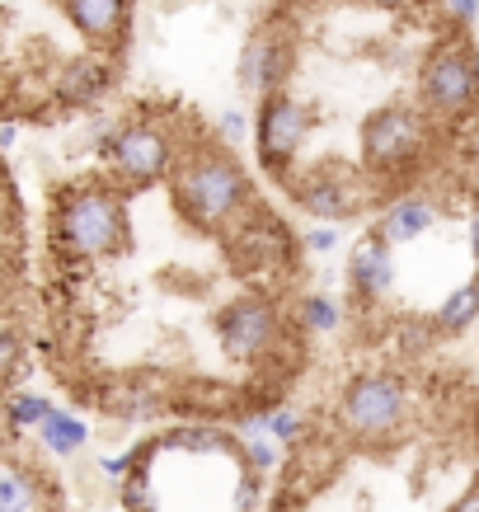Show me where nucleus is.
<instances>
[{
	"instance_id": "nucleus-1",
	"label": "nucleus",
	"mask_w": 479,
	"mask_h": 512,
	"mask_svg": "<svg viewBox=\"0 0 479 512\" xmlns=\"http://www.w3.org/2000/svg\"><path fill=\"white\" fill-rule=\"evenodd\" d=\"M174 198L198 231H231L235 221L254 207V184L231 156V146L221 141H198V146H179V165H174Z\"/></svg>"
},
{
	"instance_id": "nucleus-2",
	"label": "nucleus",
	"mask_w": 479,
	"mask_h": 512,
	"mask_svg": "<svg viewBox=\"0 0 479 512\" xmlns=\"http://www.w3.org/2000/svg\"><path fill=\"white\" fill-rule=\"evenodd\" d=\"M127 245V202L113 179H76L52 193V249L66 264H99Z\"/></svg>"
},
{
	"instance_id": "nucleus-3",
	"label": "nucleus",
	"mask_w": 479,
	"mask_h": 512,
	"mask_svg": "<svg viewBox=\"0 0 479 512\" xmlns=\"http://www.w3.org/2000/svg\"><path fill=\"white\" fill-rule=\"evenodd\" d=\"M409 386L395 372H357L339 395V428L362 447H390L409 428Z\"/></svg>"
},
{
	"instance_id": "nucleus-4",
	"label": "nucleus",
	"mask_w": 479,
	"mask_h": 512,
	"mask_svg": "<svg viewBox=\"0 0 479 512\" xmlns=\"http://www.w3.org/2000/svg\"><path fill=\"white\" fill-rule=\"evenodd\" d=\"M433 118L414 104H386L376 109L362 127V160L371 174L386 179H404L409 170H418L428 151H433Z\"/></svg>"
},
{
	"instance_id": "nucleus-5",
	"label": "nucleus",
	"mask_w": 479,
	"mask_h": 512,
	"mask_svg": "<svg viewBox=\"0 0 479 512\" xmlns=\"http://www.w3.org/2000/svg\"><path fill=\"white\" fill-rule=\"evenodd\" d=\"M418 109L433 123H465L479 109V80L465 38H447L423 57V66H418Z\"/></svg>"
},
{
	"instance_id": "nucleus-6",
	"label": "nucleus",
	"mask_w": 479,
	"mask_h": 512,
	"mask_svg": "<svg viewBox=\"0 0 479 512\" xmlns=\"http://www.w3.org/2000/svg\"><path fill=\"white\" fill-rule=\"evenodd\" d=\"M104 160H109V179H118V184H127V188L160 184V179H170L174 165H179V137H174L165 123L127 118V123L109 127Z\"/></svg>"
},
{
	"instance_id": "nucleus-7",
	"label": "nucleus",
	"mask_w": 479,
	"mask_h": 512,
	"mask_svg": "<svg viewBox=\"0 0 479 512\" xmlns=\"http://www.w3.org/2000/svg\"><path fill=\"white\" fill-rule=\"evenodd\" d=\"M287 339H292L287 315H282V306L268 292L235 296V301H226L217 315V343L235 367H259L263 357Z\"/></svg>"
},
{
	"instance_id": "nucleus-8",
	"label": "nucleus",
	"mask_w": 479,
	"mask_h": 512,
	"mask_svg": "<svg viewBox=\"0 0 479 512\" xmlns=\"http://www.w3.org/2000/svg\"><path fill=\"white\" fill-rule=\"evenodd\" d=\"M226 254L240 278H268V273H287L301 254V235H292V226L268 212V207H249L245 217L226 231Z\"/></svg>"
},
{
	"instance_id": "nucleus-9",
	"label": "nucleus",
	"mask_w": 479,
	"mask_h": 512,
	"mask_svg": "<svg viewBox=\"0 0 479 512\" xmlns=\"http://www.w3.org/2000/svg\"><path fill=\"white\" fill-rule=\"evenodd\" d=\"M310 132V113L296 104L287 90L263 94L259 99V118H254V141H259V165L273 179H287L301 156V141Z\"/></svg>"
},
{
	"instance_id": "nucleus-10",
	"label": "nucleus",
	"mask_w": 479,
	"mask_h": 512,
	"mask_svg": "<svg viewBox=\"0 0 479 512\" xmlns=\"http://www.w3.org/2000/svg\"><path fill=\"white\" fill-rule=\"evenodd\" d=\"M287 193L296 198V207H301L306 217L329 221V226H339V221H348V217H362L371 207V184L357 179V174H343V170L306 174V179L287 184Z\"/></svg>"
},
{
	"instance_id": "nucleus-11",
	"label": "nucleus",
	"mask_w": 479,
	"mask_h": 512,
	"mask_svg": "<svg viewBox=\"0 0 479 512\" xmlns=\"http://www.w3.org/2000/svg\"><path fill=\"white\" fill-rule=\"evenodd\" d=\"M296 66V43L292 33H282L278 24H263L259 33H249L245 52H240V90L249 94H278L287 85Z\"/></svg>"
},
{
	"instance_id": "nucleus-12",
	"label": "nucleus",
	"mask_w": 479,
	"mask_h": 512,
	"mask_svg": "<svg viewBox=\"0 0 479 512\" xmlns=\"http://www.w3.org/2000/svg\"><path fill=\"white\" fill-rule=\"evenodd\" d=\"M348 287L357 301H381L395 292V249L381 240L376 231H367L348 254Z\"/></svg>"
},
{
	"instance_id": "nucleus-13",
	"label": "nucleus",
	"mask_w": 479,
	"mask_h": 512,
	"mask_svg": "<svg viewBox=\"0 0 479 512\" xmlns=\"http://www.w3.org/2000/svg\"><path fill=\"white\" fill-rule=\"evenodd\" d=\"M127 10H132V0H62V15L71 19V29H76L94 52L123 47Z\"/></svg>"
},
{
	"instance_id": "nucleus-14",
	"label": "nucleus",
	"mask_w": 479,
	"mask_h": 512,
	"mask_svg": "<svg viewBox=\"0 0 479 512\" xmlns=\"http://www.w3.org/2000/svg\"><path fill=\"white\" fill-rule=\"evenodd\" d=\"M113 71L109 57H76V62H66L57 71V85H52V99L62 104V109H94L104 94L113 90Z\"/></svg>"
},
{
	"instance_id": "nucleus-15",
	"label": "nucleus",
	"mask_w": 479,
	"mask_h": 512,
	"mask_svg": "<svg viewBox=\"0 0 479 512\" xmlns=\"http://www.w3.org/2000/svg\"><path fill=\"white\" fill-rule=\"evenodd\" d=\"M433 226H437V202L428 198V193H400V198L386 202L381 217H376V235H381L390 249L414 245V240H423Z\"/></svg>"
},
{
	"instance_id": "nucleus-16",
	"label": "nucleus",
	"mask_w": 479,
	"mask_h": 512,
	"mask_svg": "<svg viewBox=\"0 0 479 512\" xmlns=\"http://www.w3.org/2000/svg\"><path fill=\"white\" fill-rule=\"evenodd\" d=\"M33 433H38L43 451H52V456H76V451L90 442V423L80 419V414H71V409H52Z\"/></svg>"
},
{
	"instance_id": "nucleus-17",
	"label": "nucleus",
	"mask_w": 479,
	"mask_h": 512,
	"mask_svg": "<svg viewBox=\"0 0 479 512\" xmlns=\"http://www.w3.org/2000/svg\"><path fill=\"white\" fill-rule=\"evenodd\" d=\"M479 320V273L470 282H461L451 296H442V306H437L433 325L437 334H447V339H456V334H465V329Z\"/></svg>"
},
{
	"instance_id": "nucleus-18",
	"label": "nucleus",
	"mask_w": 479,
	"mask_h": 512,
	"mask_svg": "<svg viewBox=\"0 0 479 512\" xmlns=\"http://www.w3.org/2000/svg\"><path fill=\"white\" fill-rule=\"evenodd\" d=\"M296 325H301V334H315V339H325V334H339V325H343L339 296H329V292H306L301 301H296Z\"/></svg>"
},
{
	"instance_id": "nucleus-19",
	"label": "nucleus",
	"mask_w": 479,
	"mask_h": 512,
	"mask_svg": "<svg viewBox=\"0 0 479 512\" xmlns=\"http://www.w3.org/2000/svg\"><path fill=\"white\" fill-rule=\"evenodd\" d=\"M38 508V480L15 461H0V512H33Z\"/></svg>"
},
{
	"instance_id": "nucleus-20",
	"label": "nucleus",
	"mask_w": 479,
	"mask_h": 512,
	"mask_svg": "<svg viewBox=\"0 0 479 512\" xmlns=\"http://www.w3.org/2000/svg\"><path fill=\"white\" fill-rule=\"evenodd\" d=\"M52 409H57V404L47 400V395L19 390V395H10V400H5V409H0V414H5V423H10V428H38Z\"/></svg>"
},
{
	"instance_id": "nucleus-21",
	"label": "nucleus",
	"mask_w": 479,
	"mask_h": 512,
	"mask_svg": "<svg viewBox=\"0 0 479 512\" xmlns=\"http://www.w3.org/2000/svg\"><path fill=\"white\" fill-rule=\"evenodd\" d=\"M310 433V423L301 409H292V404H278V409H268V437L278 442V447H301Z\"/></svg>"
},
{
	"instance_id": "nucleus-22",
	"label": "nucleus",
	"mask_w": 479,
	"mask_h": 512,
	"mask_svg": "<svg viewBox=\"0 0 479 512\" xmlns=\"http://www.w3.org/2000/svg\"><path fill=\"white\" fill-rule=\"evenodd\" d=\"M19 362H24V329H19V320L10 311H0V381L5 376H24Z\"/></svg>"
},
{
	"instance_id": "nucleus-23",
	"label": "nucleus",
	"mask_w": 479,
	"mask_h": 512,
	"mask_svg": "<svg viewBox=\"0 0 479 512\" xmlns=\"http://www.w3.org/2000/svg\"><path fill=\"white\" fill-rule=\"evenodd\" d=\"M240 461H245L249 470H259V475H273V470L282 466V447L273 442V437H245L240 442Z\"/></svg>"
},
{
	"instance_id": "nucleus-24",
	"label": "nucleus",
	"mask_w": 479,
	"mask_h": 512,
	"mask_svg": "<svg viewBox=\"0 0 479 512\" xmlns=\"http://www.w3.org/2000/svg\"><path fill=\"white\" fill-rule=\"evenodd\" d=\"M334 249H339V226H329V221L301 235V254H334Z\"/></svg>"
},
{
	"instance_id": "nucleus-25",
	"label": "nucleus",
	"mask_w": 479,
	"mask_h": 512,
	"mask_svg": "<svg viewBox=\"0 0 479 512\" xmlns=\"http://www.w3.org/2000/svg\"><path fill=\"white\" fill-rule=\"evenodd\" d=\"M132 466H137V447H127V451H109V456H99V475L113 484H123L127 475H132Z\"/></svg>"
},
{
	"instance_id": "nucleus-26",
	"label": "nucleus",
	"mask_w": 479,
	"mask_h": 512,
	"mask_svg": "<svg viewBox=\"0 0 479 512\" xmlns=\"http://www.w3.org/2000/svg\"><path fill=\"white\" fill-rule=\"evenodd\" d=\"M245 137H249V118L240 109H226L221 113V141L226 146H245Z\"/></svg>"
},
{
	"instance_id": "nucleus-27",
	"label": "nucleus",
	"mask_w": 479,
	"mask_h": 512,
	"mask_svg": "<svg viewBox=\"0 0 479 512\" xmlns=\"http://www.w3.org/2000/svg\"><path fill=\"white\" fill-rule=\"evenodd\" d=\"M442 10L465 29V24H475L479 19V0H442Z\"/></svg>"
},
{
	"instance_id": "nucleus-28",
	"label": "nucleus",
	"mask_w": 479,
	"mask_h": 512,
	"mask_svg": "<svg viewBox=\"0 0 479 512\" xmlns=\"http://www.w3.org/2000/svg\"><path fill=\"white\" fill-rule=\"evenodd\" d=\"M451 512H479V484H470V494H461L451 503Z\"/></svg>"
},
{
	"instance_id": "nucleus-29",
	"label": "nucleus",
	"mask_w": 479,
	"mask_h": 512,
	"mask_svg": "<svg viewBox=\"0 0 479 512\" xmlns=\"http://www.w3.org/2000/svg\"><path fill=\"white\" fill-rule=\"evenodd\" d=\"M470 254H475V268H479V202L470 207Z\"/></svg>"
},
{
	"instance_id": "nucleus-30",
	"label": "nucleus",
	"mask_w": 479,
	"mask_h": 512,
	"mask_svg": "<svg viewBox=\"0 0 479 512\" xmlns=\"http://www.w3.org/2000/svg\"><path fill=\"white\" fill-rule=\"evenodd\" d=\"M19 141V123H0V151H15Z\"/></svg>"
},
{
	"instance_id": "nucleus-31",
	"label": "nucleus",
	"mask_w": 479,
	"mask_h": 512,
	"mask_svg": "<svg viewBox=\"0 0 479 512\" xmlns=\"http://www.w3.org/2000/svg\"><path fill=\"white\" fill-rule=\"evenodd\" d=\"M376 5H386V10H404V5H414V0H376Z\"/></svg>"
},
{
	"instance_id": "nucleus-32",
	"label": "nucleus",
	"mask_w": 479,
	"mask_h": 512,
	"mask_svg": "<svg viewBox=\"0 0 479 512\" xmlns=\"http://www.w3.org/2000/svg\"><path fill=\"white\" fill-rule=\"evenodd\" d=\"M470 62H475V80H479V43H470Z\"/></svg>"
}]
</instances>
